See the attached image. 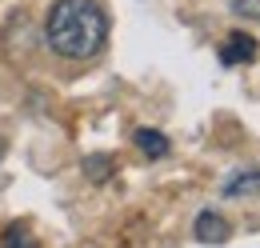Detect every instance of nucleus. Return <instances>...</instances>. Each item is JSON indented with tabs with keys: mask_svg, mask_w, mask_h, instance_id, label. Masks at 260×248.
<instances>
[{
	"mask_svg": "<svg viewBox=\"0 0 260 248\" xmlns=\"http://www.w3.org/2000/svg\"><path fill=\"white\" fill-rule=\"evenodd\" d=\"M220 60L224 64H248L256 60V40L248 32H232L224 44H220Z\"/></svg>",
	"mask_w": 260,
	"mask_h": 248,
	"instance_id": "obj_3",
	"label": "nucleus"
},
{
	"mask_svg": "<svg viewBox=\"0 0 260 248\" xmlns=\"http://www.w3.org/2000/svg\"><path fill=\"white\" fill-rule=\"evenodd\" d=\"M0 248H40V244H36L28 224H8L4 236H0Z\"/></svg>",
	"mask_w": 260,
	"mask_h": 248,
	"instance_id": "obj_6",
	"label": "nucleus"
},
{
	"mask_svg": "<svg viewBox=\"0 0 260 248\" xmlns=\"http://www.w3.org/2000/svg\"><path fill=\"white\" fill-rule=\"evenodd\" d=\"M228 200H240V196H260V168L252 172H236V176H228V184L220 188Z\"/></svg>",
	"mask_w": 260,
	"mask_h": 248,
	"instance_id": "obj_4",
	"label": "nucleus"
},
{
	"mask_svg": "<svg viewBox=\"0 0 260 248\" xmlns=\"http://www.w3.org/2000/svg\"><path fill=\"white\" fill-rule=\"evenodd\" d=\"M228 236H232V228H228V220L220 216V212L204 208V212L196 216V240H200V244H224Z\"/></svg>",
	"mask_w": 260,
	"mask_h": 248,
	"instance_id": "obj_2",
	"label": "nucleus"
},
{
	"mask_svg": "<svg viewBox=\"0 0 260 248\" xmlns=\"http://www.w3.org/2000/svg\"><path fill=\"white\" fill-rule=\"evenodd\" d=\"M0 160H4V140H0Z\"/></svg>",
	"mask_w": 260,
	"mask_h": 248,
	"instance_id": "obj_8",
	"label": "nucleus"
},
{
	"mask_svg": "<svg viewBox=\"0 0 260 248\" xmlns=\"http://www.w3.org/2000/svg\"><path fill=\"white\" fill-rule=\"evenodd\" d=\"M136 148L148 156V160H160L164 152H168V136H160V132H152V128H136Z\"/></svg>",
	"mask_w": 260,
	"mask_h": 248,
	"instance_id": "obj_5",
	"label": "nucleus"
},
{
	"mask_svg": "<svg viewBox=\"0 0 260 248\" xmlns=\"http://www.w3.org/2000/svg\"><path fill=\"white\" fill-rule=\"evenodd\" d=\"M44 36L52 52H60L68 60H88L108 40V12L96 0H56L48 8Z\"/></svg>",
	"mask_w": 260,
	"mask_h": 248,
	"instance_id": "obj_1",
	"label": "nucleus"
},
{
	"mask_svg": "<svg viewBox=\"0 0 260 248\" xmlns=\"http://www.w3.org/2000/svg\"><path fill=\"white\" fill-rule=\"evenodd\" d=\"M228 8L236 16H248V20H260V0H228Z\"/></svg>",
	"mask_w": 260,
	"mask_h": 248,
	"instance_id": "obj_7",
	"label": "nucleus"
}]
</instances>
